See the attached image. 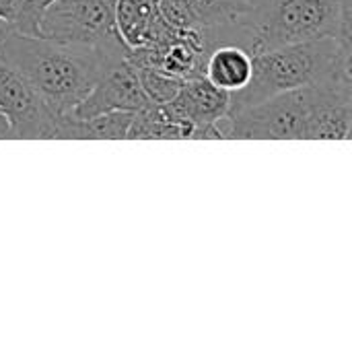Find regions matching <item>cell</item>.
I'll return each mask as SVG.
<instances>
[{"mask_svg":"<svg viewBox=\"0 0 352 352\" xmlns=\"http://www.w3.org/2000/svg\"><path fill=\"white\" fill-rule=\"evenodd\" d=\"M126 56L128 52L25 35L0 21V60L12 66L56 116L70 113L93 89L103 68Z\"/></svg>","mask_w":352,"mask_h":352,"instance_id":"1","label":"cell"},{"mask_svg":"<svg viewBox=\"0 0 352 352\" xmlns=\"http://www.w3.org/2000/svg\"><path fill=\"white\" fill-rule=\"evenodd\" d=\"M326 80H352L351 39L324 37L258 52L250 82L229 95V113L278 93Z\"/></svg>","mask_w":352,"mask_h":352,"instance_id":"2","label":"cell"},{"mask_svg":"<svg viewBox=\"0 0 352 352\" xmlns=\"http://www.w3.org/2000/svg\"><path fill=\"white\" fill-rule=\"evenodd\" d=\"M241 19L256 54L324 37H352L351 0H248Z\"/></svg>","mask_w":352,"mask_h":352,"instance_id":"3","label":"cell"},{"mask_svg":"<svg viewBox=\"0 0 352 352\" xmlns=\"http://www.w3.org/2000/svg\"><path fill=\"white\" fill-rule=\"evenodd\" d=\"M311 85L278 93L217 120L223 140H305Z\"/></svg>","mask_w":352,"mask_h":352,"instance_id":"4","label":"cell"},{"mask_svg":"<svg viewBox=\"0 0 352 352\" xmlns=\"http://www.w3.org/2000/svg\"><path fill=\"white\" fill-rule=\"evenodd\" d=\"M113 12L116 0H56L43 10L37 35L60 43L128 52L118 35Z\"/></svg>","mask_w":352,"mask_h":352,"instance_id":"5","label":"cell"},{"mask_svg":"<svg viewBox=\"0 0 352 352\" xmlns=\"http://www.w3.org/2000/svg\"><path fill=\"white\" fill-rule=\"evenodd\" d=\"M0 109L10 122V138L54 140L62 116H56L27 80L0 60Z\"/></svg>","mask_w":352,"mask_h":352,"instance_id":"6","label":"cell"},{"mask_svg":"<svg viewBox=\"0 0 352 352\" xmlns=\"http://www.w3.org/2000/svg\"><path fill=\"white\" fill-rule=\"evenodd\" d=\"M148 103L136 70L124 58L103 68L93 89L70 113L74 118H91L107 111H136Z\"/></svg>","mask_w":352,"mask_h":352,"instance_id":"7","label":"cell"},{"mask_svg":"<svg viewBox=\"0 0 352 352\" xmlns=\"http://www.w3.org/2000/svg\"><path fill=\"white\" fill-rule=\"evenodd\" d=\"M352 126V80L311 85L305 140H349Z\"/></svg>","mask_w":352,"mask_h":352,"instance_id":"8","label":"cell"},{"mask_svg":"<svg viewBox=\"0 0 352 352\" xmlns=\"http://www.w3.org/2000/svg\"><path fill=\"white\" fill-rule=\"evenodd\" d=\"M165 105L177 120L188 122L194 130L198 126L214 124L229 113V93L214 87L204 76H196L184 80L177 95Z\"/></svg>","mask_w":352,"mask_h":352,"instance_id":"9","label":"cell"},{"mask_svg":"<svg viewBox=\"0 0 352 352\" xmlns=\"http://www.w3.org/2000/svg\"><path fill=\"white\" fill-rule=\"evenodd\" d=\"M116 29L128 50L163 37L171 23L159 12L157 0H116Z\"/></svg>","mask_w":352,"mask_h":352,"instance_id":"10","label":"cell"},{"mask_svg":"<svg viewBox=\"0 0 352 352\" xmlns=\"http://www.w3.org/2000/svg\"><path fill=\"white\" fill-rule=\"evenodd\" d=\"M254 70V56L235 43H221L212 47L204 60V78L214 87L231 93L243 89Z\"/></svg>","mask_w":352,"mask_h":352,"instance_id":"11","label":"cell"},{"mask_svg":"<svg viewBox=\"0 0 352 352\" xmlns=\"http://www.w3.org/2000/svg\"><path fill=\"white\" fill-rule=\"evenodd\" d=\"M134 111H107L91 118H74L66 113L60 118L58 140H122L126 138Z\"/></svg>","mask_w":352,"mask_h":352,"instance_id":"12","label":"cell"},{"mask_svg":"<svg viewBox=\"0 0 352 352\" xmlns=\"http://www.w3.org/2000/svg\"><path fill=\"white\" fill-rule=\"evenodd\" d=\"M192 126L177 120L165 103H148L132 113L126 140H184Z\"/></svg>","mask_w":352,"mask_h":352,"instance_id":"13","label":"cell"},{"mask_svg":"<svg viewBox=\"0 0 352 352\" xmlns=\"http://www.w3.org/2000/svg\"><path fill=\"white\" fill-rule=\"evenodd\" d=\"M134 70H136L138 82L151 103H169L184 85L182 78L171 76L161 68L146 66V68H134Z\"/></svg>","mask_w":352,"mask_h":352,"instance_id":"14","label":"cell"},{"mask_svg":"<svg viewBox=\"0 0 352 352\" xmlns=\"http://www.w3.org/2000/svg\"><path fill=\"white\" fill-rule=\"evenodd\" d=\"M52 2H56V0H23L12 27L25 35H37L41 14Z\"/></svg>","mask_w":352,"mask_h":352,"instance_id":"15","label":"cell"},{"mask_svg":"<svg viewBox=\"0 0 352 352\" xmlns=\"http://www.w3.org/2000/svg\"><path fill=\"white\" fill-rule=\"evenodd\" d=\"M21 2L23 0H0V21H6L12 25L19 14Z\"/></svg>","mask_w":352,"mask_h":352,"instance_id":"16","label":"cell"},{"mask_svg":"<svg viewBox=\"0 0 352 352\" xmlns=\"http://www.w3.org/2000/svg\"><path fill=\"white\" fill-rule=\"evenodd\" d=\"M6 138H10V122L6 113L0 109V140H6Z\"/></svg>","mask_w":352,"mask_h":352,"instance_id":"17","label":"cell"}]
</instances>
